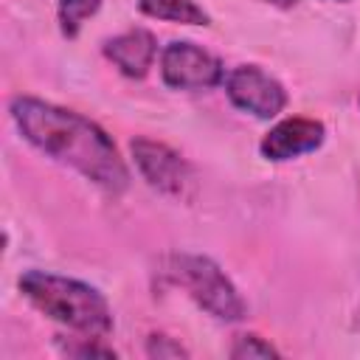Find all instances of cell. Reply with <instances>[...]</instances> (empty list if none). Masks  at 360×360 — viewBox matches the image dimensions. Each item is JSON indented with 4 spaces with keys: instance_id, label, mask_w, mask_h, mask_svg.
Returning a JSON list of instances; mask_svg holds the SVG:
<instances>
[{
    "instance_id": "obj_1",
    "label": "cell",
    "mask_w": 360,
    "mask_h": 360,
    "mask_svg": "<svg viewBox=\"0 0 360 360\" xmlns=\"http://www.w3.org/2000/svg\"><path fill=\"white\" fill-rule=\"evenodd\" d=\"M8 112L31 146L76 169L98 188L121 194L129 186L124 158L118 155L112 138L96 121L34 96L11 98Z\"/></svg>"
},
{
    "instance_id": "obj_2",
    "label": "cell",
    "mask_w": 360,
    "mask_h": 360,
    "mask_svg": "<svg viewBox=\"0 0 360 360\" xmlns=\"http://www.w3.org/2000/svg\"><path fill=\"white\" fill-rule=\"evenodd\" d=\"M20 290L39 312L87 338H104L112 332V312L107 298L79 278L25 270L20 276Z\"/></svg>"
},
{
    "instance_id": "obj_3",
    "label": "cell",
    "mask_w": 360,
    "mask_h": 360,
    "mask_svg": "<svg viewBox=\"0 0 360 360\" xmlns=\"http://www.w3.org/2000/svg\"><path fill=\"white\" fill-rule=\"evenodd\" d=\"M166 273L217 321H242L248 307L217 262L197 253H174Z\"/></svg>"
},
{
    "instance_id": "obj_4",
    "label": "cell",
    "mask_w": 360,
    "mask_h": 360,
    "mask_svg": "<svg viewBox=\"0 0 360 360\" xmlns=\"http://www.w3.org/2000/svg\"><path fill=\"white\" fill-rule=\"evenodd\" d=\"M129 149L141 177L160 194L186 200L194 191V172L172 146L152 138H132Z\"/></svg>"
},
{
    "instance_id": "obj_5",
    "label": "cell",
    "mask_w": 360,
    "mask_h": 360,
    "mask_svg": "<svg viewBox=\"0 0 360 360\" xmlns=\"http://www.w3.org/2000/svg\"><path fill=\"white\" fill-rule=\"evenodd\" d=\"M160 76L172 90H208L225 82L222 62L205 48L174 39L160 53Z\"/></svg>"
},
{
    "instance_id": "obj_6",
    "label": "cell",
    "mask_w": 360,
    "mask_h": 360,
    "mask_svg": "<svg viewBox=\"0 0 360 360\" xmlns=\"http://www.w3.org/2000/svg\"><path fill=\"white\" fill-rule=\"evenodd\" d=\"M225 93L233 107L256 118H276L287 107V90L256 65H239L225 76Z\"/></svg>"
},
{
    "instance_id": "obj_7",
    "label": "cell",
    "mask_w": 360,
    "mask_h": 360,
    "mask_svg": "<svg viewBox=\"0 0 360 360\" xmlns=\"http://www.w3.org/2000/svg\"><path fill=\"white\" fill-rule=\"evenodd\" d=\"M323 124L315 121V118H284L278 121L259 143L262 155L267 160H292L298 155H307V152H315L321 143H323Z\"/></svg>"
},
{
    "instance_id": "obj_8",
    "label": "cell",
    "mask_w": 360,
    "mask_h": 360,
    "mask_svg": "<svg viewBox=\"0 0 360 360\" xmlns=\"http://www.w3.org/2000/svg\"><path fill=\"white\" fill-rule=\"evenodd\" d=\"M104 56L129 79H143L155 62V53H158V39L152 31L146 28H132V31H124L112 39L104 42Z\"/></svg>"
},
{
    "instance_id": "obj_9",
    "label": "cell",
    "mask_w": 360,
    "mask_h": 360,
    "mask_svg": "<svg viewBox=\"0 0 360 360\" xmlns=\"http://www.w3.org/2000/svg\"><path fill=\"white\" fill-rule=\"evenodd\" d=\"M138 8L146 17L166 20V22H183V25H208V14L194 0H138Z\"/></svg>"
},
{
    "instance_id": "obj_10",
    "label": "cell",
    "mask_w": 360,
    "mask_h": 360,
    "mask_svg": "<svg viewBox=\"0 0 360 360\" xmlns=\"http://www.w3.org/2000/svg\"><path fill=\"white\" fill-rule=\"evenodd\" d=\"M98 6H101V0H59L56 14H59L62 34L65 37H76L79 28H82V22L87 17H93L98 11Z\"/></svg>"
},
{
    "instance_id": "obj_11",
    "label": "cell",
    "mask_w": 360,
    "mask_h": 360,
    "mask_svg": "<svg viewBox=\"0 0 360 360\" xmlns=\"http://www.w3.org/2000/svg\"><path fill=\"white\" fill-rule=\"evenodd\" d=\"M231 357L233 360H253V357H278V352L262 340L259 335H236L233 346H231Z\"/></svg>"
},
{
    "instance_id": "obj_12",
    "label": "cell",
    "mask_w": 360,
    "mask_h": 360,
    "mask_svg": "<svg viewBox=\"0 0 360 360\" xmlns=\"http://www.w3.org/2000/svg\"><path fill=\"white\" fill-rule=\"evenodd\" d=\"M146 354L149 357H158V360H163V357H188V352L177 340H172L166 335H152L146 340Z\"/></svg>"
},
{
    "instance_id": "obj_13",
    "label": "cell",
    "mask_w": 360,
    "mask_h": 360,
    "mask_svg": "<svg viewBox=\"0 0 360 360\" xmlns=\"http://www.w3.org/2000/svg\"><path fill=\"white\" fill-rule=\"evenodd\" d=\"M68 354H73V357H90V354H96V357H115V352L112 349H107V346H98V343H82V346H62Z\"/></svg>"
},
{
    "instance_id": "obj_14",
    "label": "cell",
    "mask_w": 360,
    "mask_h": 360,
    "mask_svg": "<svg viewBox=\"0 0 360 360\" xmlns=\"http://www.w3.org/2000/svg\"><path fill=\"white\" fill-rule=\"evenodd\" d=\"M267 3H273V6H278V8H292L298 0H267Z\"/></svg>"
}]
</instances>
